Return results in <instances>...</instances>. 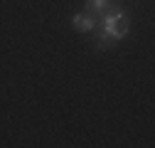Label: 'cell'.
<instances>
[{
    "label": "cell",
    "mask_w": 155,
    "mask_h": 148,
    "mask_svg": "<svg viewBox=\"0 0 155 148\" xmlns=\"http://www.w3.org/2000/svg\"><path fill=\"white\" fill-rule=\"evenodd\" d=\"M128 32V17L116 12V15H108L106 17V35L111 37H123Z\"/></svg>",
    "instance_id": "6da1fadb"
},
{
    "label": "cell",
    "mask_w": 155,
    "mask_h": 148,
    "mask_svg": "<svg viewBox=\"0 0 155 148\" xmlns=\"http://www.w3.org/2000/svg\"><path fill=\"white\" fill-rule=\"evenodd\" d=\"M74 27L81 30V32H91V30H94V20L86 17V15H76V17H74Z\"/></svg>",
    "instance_id": "7a4b0ae2"
},
{
    "label": "cell",
    "mask_w": 155,
    "mask_h": 148,
    "mask_svg": "<svg viewBox=\"0 0 155 148\" xmlns=\"http://www.w3.org/2000/svg\"><path fill=\"white\" fill-rule=\"evenodd\" d=\"M108 5V0H89V8L91 10H104Z\"/></svg>",
    "instance_id": "3957f363"
}]
</instances>
